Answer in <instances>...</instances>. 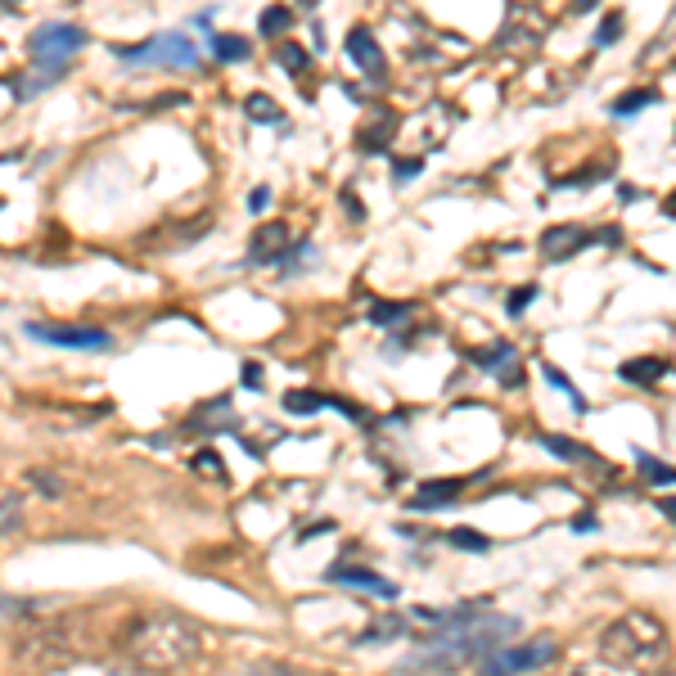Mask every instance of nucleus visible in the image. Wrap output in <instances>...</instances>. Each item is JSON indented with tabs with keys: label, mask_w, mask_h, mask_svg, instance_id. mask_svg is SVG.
Masks as SVG:
<instances>
[{
	"label": "nucleus",
	"mask_w": 676,
	"mask_h": 676,
	"mask_svg": "<svg viewBox=\"0 0 676 676\" xmlns=\"http://www.w3.org/2000/svg\"><path fill=\"white\" fill-rule=\"evenodd\" d=\"M348 59L361 68V73H366L370 82H383V77H388V63H383L379 36H374L366 23H357V28L348 32Z\"/></svg>",
	"instance_id": "7"
},
{
	"label": "nucleus",
	"mask_w": 676,
	"mask_h": 676,
	"mask_svg": "<svg viewBox=\"0 0 676 676\" xmlns=\"http://www.w3.org/2000/svg\"><path fill=\"white\" fill-rule=\"evenodd\" d=\"M388 141H392V131H383V126H366L361 149H366V154H379V149H388Z\"/></svg>",
	"instance_id": "31"
},
{
	"label": "nucleus",
	"mask_w": 676,
	"mask_h": 676,
	"mask_svg": "<svg viewBox=\"0 0 676 676\" xmlns=\"http://www.w3.org/2000/svg\"><path fill=\"white\" fill-rule=\"evenodd\" d=\"M244 117H248V122H276V126H285V113H280V104L270 100V95H262V91L244 100Z\"/></svg>",
	"instance_id": "14"
},
{
	"label": "nucleus",
	"mask_w": 676,
	"mask_h": 676,
	"mask_svg": "<svg viewBox=\"0 0 676 676\" xmlns=\"http://www.w3.org/2000/svg\"><path fill=\"white\" fill-rule=\"evenodd\" d=\"M19 527H23V496L5 492V496H0V536H10Z\"/></svg>",
	"instance_id": "19"
},
{
	"label": "nucleus",
	"mask_w": 676,
	"mask_h": 676,
	"mask_svg": "<svg viewBox=\"0 0 676 676\" xmlns=\"http://www.w3.org/2000/svg\"><path fill=\"white\" fill-rule=\"evenodd\" d=\"M325 577H329V582H343V586L374 591V595H383V600H397V595H401V586H397V582H388V577H379V573H370V568H348V564H334Z\"/></svg>",
	"instance_id": "8"
},
{
	"label": "nucleus",
	"mask_w": 676,
	"mask_h": 676,
	"mask_svg": "<svg viewBox=\"0 0 676 676\" xmlns=\"http://www.w3.org/2000/svg\"><path fill=\"white\" fill-rule=\"evenodd\" d=\"M532 302H536V285H519V289L505 298V311H510V316H523Z\"/></svg>",
	"instance_id": "27"
},
{
	"label": "nucleus",
	"mask_w": 676,
	"mask_h": 676,
	"mask_svg": "<svg viewBox=\"0 0 676 676\" xmlns=\"http://www.w3.org/2000/svg\"><path fill=\"white\" fill-rule=\"evenodd\" d=\"M627 383H658L663 374H667V361H658V357H636V361H623V370H618Z\"/></svg>",
	"instance_id": "13"
},
{
	"label": "nucleus",
	"mask_w": 676,
	"mask_h": 676,
	"mask_svg": "<svg viewBox=\"0 0 676 676\" xmlns=\"http://www.w3.org/2000/svg\"><path fill=\"white\" fill-rule=\"evenodd\" d=\"M401 636V623L397 618H388V623H374L370 632H366V640H397Z\"/></svg>",
	"instance_id": "32"
},
{
	"label": "nucleus",
	"mask_w": 676,
	"mask_h": 676,
	"mask_svg": "<svg viewBox=\"0 0 676 676\" xmlns=\"http://www.w3.org/2000/svg\"><path fill=\"white\" fill-rule=\"evenodd\" d=\"M343 208H348V213H352V217H357V221H361V217H366V208H361V198H357V194H352V189H343Z\"/></svg>",
	"instance_id": "35"
},
{
	"label": "nucleus",
	"mask_w": 676,
	"mask_h": 676,
	"mask_svg": "<svg viewBox=\"0 0 676 676\" xmlns=\"http://www.w3.org/2000/svg\"><path fill=\"white\" fill-rule=\"evenodd\" d=\"M663 217H672V221H676V189L663 198Z\"/></svg>",
	"instance_id": "39"
},
{
	"label": "nucleus",
	"mask_w": 676,
	"mask_h": 676,
	"mask_svg": "<svg viewBox=\"0 0 676 676\" xmlns=\"http://www.w3.org/2000/svg\"><path fill=\"white\" fill-rule=\"evenodd\" d=\"M636 469L649 479V487H663V483H676V469H667V464H658L649 451H636Z\"/></svg>",
	"instance_id": "21"
},
{
	"label": "nucleus",
	"mask_w": 676,
	"mask_h": 676,
	"mask_svg": "<svg viewBox=\"0 0 676 676\" xmlns=\"http://www.w3.org/2000/svg\"><path fill=\"white\" fill-rule=\"evenodd\" d=\"M28 483H36V487H41V496H50V501H59V496H63V483L54 479V473L32 469V473H28Z\"/></svg>",
	"instance_id": "30"
},
{
	"label": "nucleus",
	"mask_w": 676,
	"mask_h": 676,
	"mask_svg": "<svg viewBox=\"0 0 676 676\" xmlns=\"http://www.w3.org/2000/svg\"><path fill=\"white\" fill-rule=\"evenodd\" d=\"M194 469H198V473H213L217 483H226V469H221V460H217V451H213V447L194 455Z\"/></svg>",
	"instance_id": "29"
},
{
	"label": "nucleus",
	"mask_w": 676,
	"mask_h": 676,
	"mask_svg": "<svg viewBox=\"0 0 676 676\" xmlns=\"http://www.w3.org/2000/svg\"><path fill=\"white\" fill-rule=\"evenodd\" d=\"M325 406H329V397L302 392V388H294V392L285 397V411H289V415H316V411H325Z\"/></svg>",
	"instance_id": "18"
},
{
	"label": "nucleus",
	"mask_w": 676,
	"mask_h": 676,
	"mask_svg": "<svg viewBox=\"0 0 676 676\" xmlns=\"http://www.w3.org/2000/svg\"><path fill=\"white\" fill-rule=\"evenodd\" d=\"M663 95L654 91V86H645V91H627L623 100H614V113L618 117H627V113H636V109H649V104H658Z\"/></svg>",
	"instance_id": "22"
},
{
	"label": "nucleus",
	"mask_w": 676,
	"mask_h": 676,
	"mask_svg": "<svg viewBox=\"0 0 676 676\" xmlns=\"http://www.w3.org/2000/svg\"><path fill=\"white\" fill-rule=\"evenodd\" d=\"M289 253V230L280 221H270L253 235V248H248V262H280Z\"/></svg>",
	"instance_id": "11"
},
{
	"label": "nucleus",
	"mask_w": 676,
	"mask_h": 676,
	"mask_svg": "<svg viewBox=\"0 0 676 676\" xmlns=\"http://www.w3.org/2000/svg\"><path fill=\"white\" fill-rule=\"evenodd\" d=\"M451 546H455V551H473V555H483V551H492V541H487L483 532H473V527H451Z\"/></svg>",
	"instance_id": "23"
},
{
	"label": "nucleus",
	"mask_w": 676,
	"mask_h": 676,
	"mask_svg": "<svg viewBox=\"0 0 676 676\" xmlns=\"http://www.w3.org/2000/svg\"><path fill=\"white\" fill-rule=\"evenodd\" d=\"M276 59H280V68H285L289 77H302L307 68H311V54H307L302 45H294V41H285V45L276 50Z\"/></svg>",
	"instance_id": "20"
},
{
	"label": "nucleus",
	"mask_w": 676,
	"mask_h": 676,
	"mask_svg": "<svg viewBox=\"0 0 676 676\" xmlns=\"http://www.w3.org/2000/svg\"><path fill=\"white\" fill-rule=\"evenodd\" d=\"M122 658L145 667V672H181L189 663H198L203 654V632L198 623H189L185 614H141L126 632H122Z\"/></svg>",
	"instance_id": "1"
},
{
	"label": "nucleus",
	"mask_w": 676,
	"mask_h": 676,
	"mask_svg": "<svg viewBox=\"0 0 676 676\" xmlns=\"http://www.w3.org/2000/svg\"><path fill=\"white\" fill-rule=\"evenodd\" d=\"M86 45V32L77 23H41L32 36H28V63H32V82L19 86V100H32L41 86H50L54 77L68 73V63H73V54Z\"/></svg>",
	"instance_id": "3"
},
{
	"label": "nucleus",
	"mask_w": 676,
	"mask_h": 676,
	"mask_svg": "<svg viewBox=\"0 0 676 676\" xmlns=\"http://www.w3.org/2000/svg\"><path fill=\"white\" fill-rule=\"evenodd\" d=\"M0 5H19V0H0Z\"/></svg>",
	"instance_id": "42"
},
{
	"label": "nucleus",
	"mask_w": 676,
	"mask_h": 676,
	"mask_svg": "<svg viewBox=\"0 0 676 676\" xmlns=\"http://www.w3.org/2000/svg\"><path fill=\"white\" fill-rule=\"evenodd\" d=\"M541 374H546V379H551V383H555L559 392H568V401L577 406V411H586V401H582V392L573 388V379H568V374H564L559 366H551V361H546V366H541Z\"/></svg>",
	"instance_id": "24"
},
{
	"label": "nucleus",
	"mask_w": 676,
	"mask_h": 676,
	"mask_svg": "<svg viewBox=\"0 0 676 676\" xmlns=\"http://www.w3.org/2000/svg\"><path fill=\"white\" fill-rule=\"evenodd\" d=\"M213 54H217L221 63H244V59L253 54V45H248L244 36H235V32H217V36H213Z\"/></svg>",
	"instance_id": "15"
},
{
	"label": "nucleus",
	"mask_w": 676,
	"mask_h": 676,
	"mask_svg": "<svg viewBox=\"0 0 676 676\" xmlns=\"http://www.w3.org/2000/svg\"><path fill=\"white\" fill-rule=\"evenodd\" d=\"M469 357H473V361H479L483 370H492V374H505V383H510V388H519V370H514V348H510V343H492V348H473Z\"/></svg>",
	"instance_id": "12"
},
{
	"label": "nucleus",
	"mask_w": 676,
	"mask_h": 676,
	"mask_svg": "<svg viewBox=\"0 0 676 676\" xmlns=\"http://www.w3.org/2000/svg\"><path fill=\"white\" fill-rule=\"evenodd\" d=\"M28 338L50 348H73V352H104L113 348V338L95 325H45V320H28Z\"/></svg>",
	"instance_id": "5"
},
{
	"label": "nucleus",
	"mask_w": 676,
	"mask_h": 676,
	"mask_svg": "<svg viewBox=\"0 0 676 676\" xmlns=\"http://www.w3.org/2000/svg\"><path fill=\"white\" fill-rule=\"evenodd\" d=\"M555 658V645L551 640H527V645H514V649H492L483 658L487 672H536Z\"/></svg>",
	"instance_id": "6"
},
{
	"label": "nucleus",
	"mask_w": 676,
	"mask_h": 676,
	"mask_svg": "<svg viewBox=\"0 0 676 676\" xmlns=\"http://www.w3.org/2000/svg\"><path fill=\"white\" fill-rule=\"evenodd\" d=\"M586 244H595V239H586L582 226H551L546 235H541V253H546L551 262H564V257L582 253Z\"/></svg>",
	"instance_id": "9"
},
{
	"label": "nucleus",
	"mask_w": 676,
	"mask_h": 676,
	"mask_svg": "<svg viewBox=\"0 0 676 676\" xmlns=\"http://www.w3.org/2000/svg\"><path fill=\"white\" fill-rule=\"evenodd\" d=\"M573 527H577V532H595V514H577Z\"/></svg>",
	"instance_id": "38"
},
{
	"label": "nucleus",
	"mask_w": 676,
	"mask_h": 676,
	"mask_svg": "<svg viewBox=\"0 0 676 676\" xmlns=\"http://www.w3.org/2000/svg\"><path fill=\"white\" fill-rule=\"evenodd\" d=\"M244 388H253V392H257V388H262V370H257V366H253V361H248V366H244Z\"/></svg>",
	"instance_id": "36"
},
{
	"label": "nucleus",
	"mask_w": 676,
	"mask_h": 676,
	"mask_svg": "<svg viewBox=\"0 0 676 676\" xmlns=\"http://www.w3.org/2000/svg\"><path fill=\"white\" fill-rule=\"evenodd\" d=\"M618 36H623V14L614 10V14H608V19L595 28V45H614Z\"/></svg>",
	"instance_id": "28"
},
{
	"label": "nucleus",
	"mask_w": 676,
	"mask_h": 676,
	"mask_svg": "<svg viewBox=\"0 0 676 676\" xmlns=\"http://www.w3.org/2000/svg\"><path fill=\"white\" fill-rule=\"evenodd\" d=\"M406 316H411V307H406V302H374V307H370V320H374V325H401Z\"/></svg>",
	"instance_id": "25"
},
{
	"label": "nucleus",
	"mask_w": 676,
	"mask_h": 676,
	"mask_svg": "<svg viewBox=\"0 0 676 676\" xmlns=\"http://www.w3.org/2000/svg\"><path fill=\"white\" fill-rule=\"evenodd\" d=\"M320 532H334V523H329V519H320V523H311V527H302L298 536L307 541V536H320Z\"/></svg>",
	"instance_id": "37"
},
{
	"label": "nucleus",
	"mask_w": 676,
	"mask_h": 676,
	"mask_svg": "<svg viewBox=\"0 0 676 676\" xmlns=\"http://www.w3.org/2000/svg\"><path fill=\"white\" fill-rule=\"evenodd\" d=\"M541 447L555 451V455H559V460H568V464H586V460H591V451H586L582 442L564 438V433H546V438H541Z\"/></svg>",
	"instance_id": "16"
},
{
	"label": "nucleus",
	"mask_w": 676,
	"mask_h": 676,
	"mask_svg": "<svg viewBox=\"0 0 676 676\" xmlns=\"http://www.w3.org/2000/svg\"><path fill=\"white\" fill-rule=\"evenodd\" d=\"M32 614V600H14V595H0V627L14 623V618H28Z\"/></svg>",
	"instance_id": "26"
},
{
	"label": "nucleus",
	"mask_w": 676,
	"mask_h": 676,
	"mask_svg": "<svg viewBox=\"0 0 676 676\" xmlns=\"http://www.w3.org/2000/svg\"><path fill=\"white\" fill-rule=\"evenodd\" d=\"M595 649H600V658L608 667H618V672H654V667L667 663L672 636H667L658 614H649V608H632V614L614 618L600 632Z\"/></svg>",
	"instance_id": "2"
},
{
	"label": "nucleus",
	"mask_w": 676,
	"mask_h": 676,
	"mask_svg": "<svg viewBox=\"0 0 676 676\" xmlns=\"http://www.w3.org/2000/svg\"><path fill=\"white\" fill-rule=\"evenodd\" d=\"M658 510H663V514H667V519L676 523V496H667V501H658Z\"/></svg>",
	"instance_id": "41"
},
{
	"label": "nucleus",
	"mask_w": 676,
	"mask_h": 676,
	"mask_svg": "<svg viewBox=\"0 0 676 676\" xmlns=\"http://www.w3.org/2000/svg\"><path fill=\"white\" fill-rule=\"evenodd\" d=\"M248 208H253V213H266V208H270V189H266V185H257V189L248 194Z\"/></svg>",
	"instance_id": "34"
},
{
	"label": "nucleus",
	"mask_w": 676,
	"mask_h": 676,
	"mask_svg": "<svg viewBox=\"0 0 676 676\" xmlns=\"http://www.w3.org/2000/svg\"><path fill=\"white\" fill-rule=\"evenodd\" d=\"M600 5V0H573V14H591Z\"/></svg>",
	"instance_id": "40"
},
{
	"label": "nucleus",
	"mask_w": 676,
	"mask_h": 676,
	"mask_svg": "<svg viewBox=\"0 0 676 676\" xmlns=\"http://www.w3.org/2000/svg\"><path fill=\"white\" fill-rule=\"evenodd\" d=\"M464 496V483L460 479H429L424 487H420V496H411V510H447V505H455Z\"/></svg>",
	"instance_id": "10"
},
{
	"label": "nucleus",
	"mask_w": 676,
	"mask_h": 676,
	"mask_svg": "<svg viewBox=\"0 0 676 676\" xmlns=\"http://www.w3.org/2000/svg\"><path fill=\"white\" fill-rule=\"evenodd\" d=\"M113 54L126 68H149V63H158V68H194L198 63V45L185 32H158V36H149L141 45H117Z\"/></svg>",
	"instance_id": "4"
},
{
	"label": "nucleus",
	"mask_w": 676,
	"mask_h": 676,
	"mask_svg": "<svg viewBox=\"0 0 676 676\" xmlns=\"http://www.w3.org/2000/svg\"><path fill=\"white\" fill-rule=\"evenodd\" d=\"M424 172V158H397V181H415Z\"/></svg>",
	"instance_id": "33"
},
{
	"label": "nucleus",
	"mask_w": 676,
	"mask_h": 676,
	"mask_svg": "<svg viewBox=\"0 0 676 676\" xmlns=\"http://www.w3.org/2000/svg\"><path fill=\"white\" fill-rule=\"evenodd\" d=\"M289 23H294V10H289V5H266L262 19H257V32H262V36H280V32H289Z\"/></svg>",
	"instance_id": "17"
}]
</instances>
